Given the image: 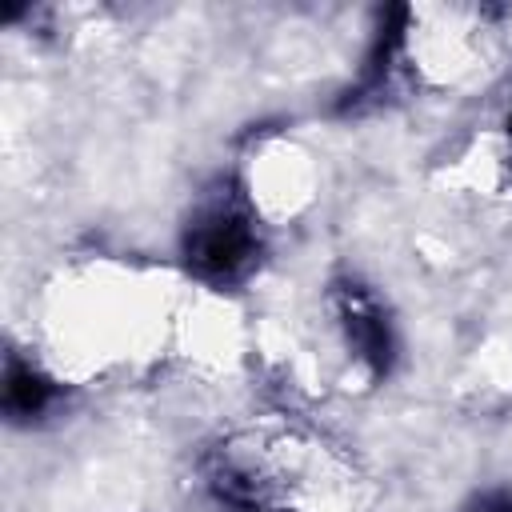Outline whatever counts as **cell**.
<instances>
[{"mask_svg": "<svg viewBox=\"0 0 512 512\" xmlns=\"http://www.w3.org/2000/svg\"><path fill=\"white\" fill-rule=\"evenodd\" d=\"M208 488L236 512H312L340 480L332 448L284 416L220 436L204 456Z\"/></svg>", "mask_w": 512, "mask_h": 512, "instance_id": "1", "label": "cell"}, {"mask_svg": "<svg viewBox=\"0 0 512 512\" xmlns=\"http://www.w3.org/2000/svg\"><path fill=\"white\" fill-rule=\"evenodd\" d=\"M260 260V220L236 188L208 192L184 228V264L208 284H236Z\"/></svg>", "mask_w": 512, "mask_h": 512, "instance_id": "2", "label": "cell"}, {"mask_svg": "<svg viewBox=\"0 0 512 512\" xmlns=\"http://www.w3.org/2000/svg\"><path fill=\"white\" fill-rule=\"evenodd\" d=\"M332 308H336V320H340L344 340L356 352V360L372 376H388V368L396 360V336H392V324H388V312L380 308V300L364 284L340 280L332 288Z\"/></svg>", "mask_w": 512, "mask_h": 512, "instance_id": "3", "label": "cell"}, {"mask_svg": "<svg viewBox=\"0 0 512 512\" xmlns=\"http://www.w3.org/2000/svg\"><path fill=\"white\" fill-rule=\"evenodd\" d=\"M52 400H56V384L40 368L8 356V364H4V412L12 420H36L52 408Z\"/></svg>", "mask_w": 512, "mask_h": 512, "instance_id": "4", "label": "cell"}, {"mask_svg": "<svg viewBox=\"0 0 512 512\" xmlns=\"http://www.w3.org/2000/svg\"><path fill=\"white\" fill-rule=\"evenodd\" d=\"M468 512H512V492H492L480 504H472Z\"/></svg>", "mask_w": 512, "mask_h": 512, "instance_id": "5", "label": "cell"}, {"mask_svg": "<svg viewBox=\"0 0 512 512\" xmlns=\"http://www.w3.org/2000/svg\"><path fill=\"white\" fill-rule=\"evenodd\" d=\"M504 128H508V144H512V112H508V124Z\"/></svg>", "mask_w": 512, "mask_h": 512, "instance_id": "6", "label": "cell"}]
</instances>
